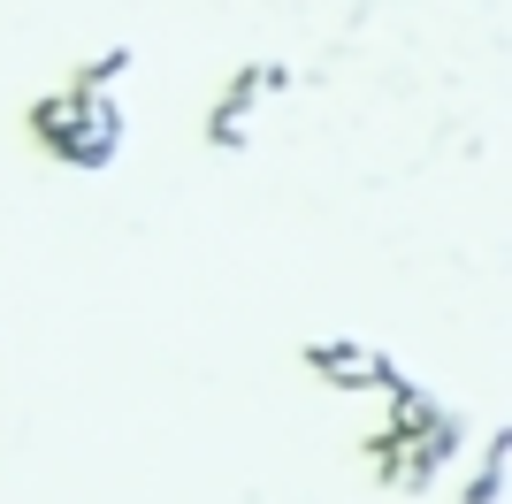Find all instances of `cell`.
Instances as JSON below:
<instances>
[{
	"label": "cell",
	"mask_w": 512,
	"mask_h": 504,
	"mask_svg": "<svg viewBox=\"0 0 512 504\" xmlns=\"http://www.w3.org/2000/svg\"><path fill=\"white\" fill-rule=\"evenodd\" d=\"M31 138L62 168H107L123 153V107L107 100V92L62 84V92H46V100L31 107Z\"/></svg>",
	"instance_id": "1"
},
{
	"label": "cell",
	"mask_w": 512,
	"mask_h": 504,
	"mask_svg": "<svg viewBox=\"0 0 512 504\" xmlns=\"http://www.w3.org/2000/svg\"><path fill=\"white\" fill-rule=\"evenodd\" d=\"M283 84H291V69L245 62L230 84H222V100H214V115H207V146H237V138H245V123H253V107L268 100V92H283Z\"/></svg>",
	"instance_id": "2"
},
{
	"label": "cell",
	"mask_w": 512,
	"mask_h": 504,
	"mask_svg": "<svg viewBox=\"0 0 512 504\" xmlns=\"http://www.w3.org/2000/svg\"><path fill=\"white\" fill-rule=\"evenodd\" d=\"M306 367H314L321 382H344V390H398V382H406L383 352H367V344H314Z\"/></svg>",
	"instance_id": "3"
}]
</instances>
